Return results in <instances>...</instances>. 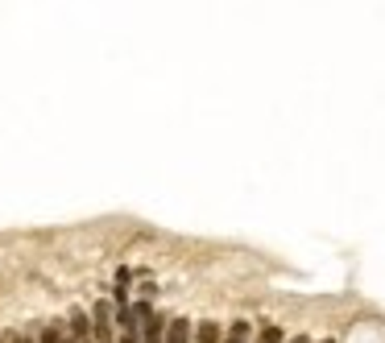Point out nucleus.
<instances>
[{"label": "nucleus", "mask_w": 385, "mask_h": 343, "mask_svg": "<svg viewBox=\"0 0 385 343\" xmlns=\"http://www.w3.org/2000/svg\"><path fill=\"white\" fill-rule=\"evenodd\" d=\"M120 343H137V331H120Z\"/></svg>", "instance_id": "nucleus-7"}, {"label": "nucleus", "mask_w": 385, "mask_h": 343, "mask_svg": "<svg viewBox=\"0 0 385 343\" xmlns=\"http://www.w3.org/2000/svg\"><path fill=\"white\" fill-rule=\"evenodd\" d=\"M195 343H220V323H199Z\"/></svg>", "instance_id": "nucleus-4"}, {"label": "nucleus", "mask_w": 385, "mask_h": 343, "mask_svg": "<svg viewBox=\"0 0 385 343\" xmlns=\"http://www.w3.org/2000/svg\"><path fill=\"white\" fill-rule=\"evenodd\" d=\"M245 340H249V323H232V331H228L224 343H245Z\"/></svg>", "instance_id": "nucleus-5"}, {"label": "nucleus", "mask_w": 385, "mask_h": 343, "mask_svg": "<svg viewBox=\"0 0 385 343\" xmlns=\"http://www.w3.org/2000/svg\"><path fill=\"white\" fill-rule=\"evenodd\" d=\"M162 343H191V323H187V319H166Z\"/></svg>", "instance_id": "nucleus-1"}, {"label": "nucleus", "mask_w": 385, "mask_h": 343, "mask_svg": "<svg viewBox=\"0 0 385 343\" xmlns=\"http://www.w3.org/2000/svg\"><path fill=\"white\" fill-rule=\"evenodd\" d=\"M58 343H79V340H75V335H66V331L58 327Z\"/></svg>", "instance_id": "nucleus-8"}, {"label": "nucleus", "mask_w": 385, "mask_h": 343, "mask_svg": "<svg viewBox=\"0 0 385 343\" xmlns=\"http://www.w3.org/2000/svg\"><path fill=\"white\" fill-rule=\"evenodd\" d=\"M282 340V331H278V327H265V331H261V343H278Z\"/></svg>", "instance_id": "nucleus-6"}, {"label": "nucleus", "mask_w": 385, "mask_h": 343, "mask_svg": "<svg viewBox=\"0 0 385 343\" xmlns=\"http://www.w3.org/2000/svg\"><path fill=\"white\" fill-rule=\"evenodd\" d=\"M323 343H332V340H323Z\"/></svg>", "instance_id": "nucleus-10"}, {"label": "nucleus", "mask_w": 385, "mask_h": 343, "mask_svg": "<svg viewBox=\"0 0 385 343\" xmlns=\"http://www.w3.org/2000/svg\"><path fill=\"white\" fill-rule=\"evenodd\" d=\"M0 343H4V340H0Z\"/></svg>", "instance_id": "nucleus-11"}, {"label": "nucleus", "mask_w": 385, "mask_h": 343, "mask_svg": "<svg viewBox=\"0 0 385 343\" xmlns=\"http://www.w3.org/2000/svg\"><path fill=\"white\" fill-rule=\"evenodd\" d=\"M141 327H145L141 343H162V335H166V319H162V315H149V319H145Z\"/></svg>", "instance_id": "nucleus-2"}, {"label": "nucleus", "mask_w": 385, "mask_h": 343, "mask_svg": "<svg viewBox=\"0 0 385 343\" xmlns=\"http://www.w3.org/2000/svg\"><path fill=\"white\" fill-rule=\"evenodd\" d=\"M8 343H33L29 335H8Z\"/></svg>", "instance_id": "nucleus-9"}, {"label": "nucleus", "mask_w": 385, "mask_h": 343, "mask_svg": "<svg viewBox=\"0 0 385 343\" xmlns=\"http://www.w3.org/2000/svg\"><path fill=\"white\" fill-rule=\"evenodd\" d=\"M71 335H75L79 343H91V323H87V315H83V311H75V315H71Z\"/></svg>", "instance_id": "nucleus-3"}]
</instances>
